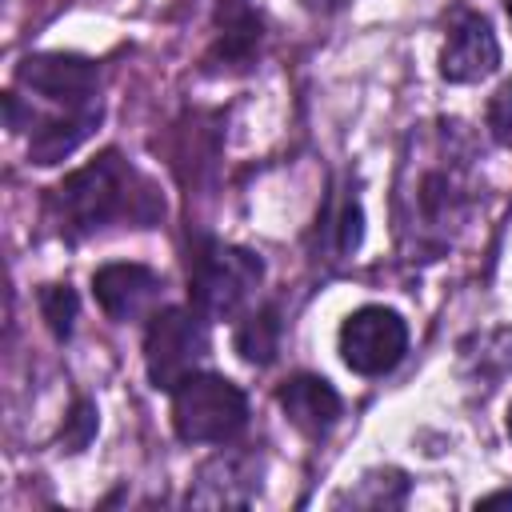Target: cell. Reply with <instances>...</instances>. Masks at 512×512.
Here are the masks:
<instances>
[{"mask_svg":"<svg viewBox=\"0 0 512 512\" xmlns=\"http://www.w3.org/2000/svg\"><path fill=\"white\" fill-rule=\"evenodd\" d=\"M416 148L404 152L396 180V224L400 240L412 252H440L452 244L456 228H464L476 184H472V152L464 124L440 120L432 132H412Z\"/></svg>","mask_w":512,"mask_h":512,"instance_id":"6da1fadb","label":"cell"},{"mask_svg":"<svg viewBox=\"0 0 512 512\" xmlns=\"http://www.w3.org/2000/svg\"><path fill=\"white\" fill-rule=\"evenodd\" d=\"M160 216H164V196L116 148H104L88 164L72 168L48 192V220L64 240H88L108 224L152 228Z\"/></svg>","mask_w":512,"mask_h":512,"instance_id":"7a4b0ae2","label":"cell"},{"mask_svg":"<svg viewBox=\"0 0 512 512\" xmlns=\"http://www.w3.org/2000/svg\"><path fill=\"white\" fill-rule=\"evenodd\" d=\"M264 280V260L252 248L224 244L208 232L188 240V300L208 320H236Z\"/></svg>","mask_w":512,"mask_h":512,"instance_id":"3957f363","label":"cell"},{"mask_svg":"<svg viewBox=\"0 0 512 512\" xmlns=\"http://www.w3.org/2000/svg\"><path fill=\"white\" fill-rule=\"evenodd\" d=\"M248 424V396L220 372H192L172 388V432L184 444H228Z\"/></svg>","mask_w":512,"mask_h":512,"instance_id":"277c9868","label":"cell"},{"mask_svg":"<svg viewBox=\"0 0 512 512\" xmlns=\"http://www.w3.org/2000/svg\"><path fill=\"white\" fill-rule=\"evenodd\" d=\"M208 316L184 304L156 308L144 328V372L156 392H172L208 360Z\"/></svg>","mask_w":512,"mask_h":512,"instance_id":"5b68a950","label":"cell"},{"mask_svg":"<svg viewBox=\"0 0 512 512\" xmlns=\"http://www.w3.org/2000/svg\"><path fill=\"white\" fill-rule=\"evenodd\" d=\"M16 88L32 92L36 100H44L52 112L36 116L40 120H56V116H80V112H100V68L88 56L76 52H32L16 64ZM32 124V128H36Z\"/></svg>","mask_w":512,"mask_h":512,"instance_id":"8992f818","label":"cell"},{"mask_svg":"<svg viewBox=\"0 0 512 512\" xmlns=\"http://www.w3.org/2000/svg\"><path fill=\"white\" fill-rule=\"evenodd\" d=\"M340 360L356 376H388L408 352V324L388 304H360L344 316L340 332Z\"/></svg>","mask_w":512,"mask_h":512,"instance_id":"52a82bcc","label":"cell"},{"mask_svg":"<svg viewBox=\"0 0 512 512\" xmlns=\"http://www.w3.org/2000/svg\"><path fill=\"white\" fill-rule=\"evenodd\" d=\"M500 68V40L480 12H456L440 48V76L448 84H476Z\"/></svg>","mask_w":512,"mask_h":512,"instance_id":"ba28073f","label":"cell"},{"mask_svg":"<svg viewBox=\"0 0 512 512\" xmlns=\"http://www.w3.org/2000/svg\"><path fill=\"white\" fill-rule=\"evenodd\" d=\"M160 288H164L160 272L148 264H136V260H112L92 272V296H96L100 312L116 324L152 316Z\"/></svg>","mask_w":512,"mask_h":512,"instance_id":"9c48e42d","label":"cell"},{"mask_svg":"<svg viewBox=\"0 0 512 512\" xmlns=\"http://www.w3.org/2000/svg\"><path fill=\"white\" fill-rule=\"evenodd\" d=\"M260 492V460L248 452H216L212 460L200 464L188 504L196 508H244Z\"/></svg>","mask_w":512,"mask_h":512,"instance_id":"30bf717a","label":"cell"},{"mask_svg":"<svg viewBox=\"0 0 512 512\" xmlns=\"http://www.w3.org/2000/svg\"><path fill=\"white\" fill-rule=\"evenodd\" d=\"M276 404L284 408L288 424H292L296 432L312 436V440L324 436V432L340 420V412H344L340 392H336L324 376H312V372L288 376V380L276 388Z\"/></svg>","mask_w":512,"mask_h":512,"instance_id":"8fae6325","label":"cell"},{"mask_svg":"<svg viewBox=\"0 0 512 512\" xmlns=\"http://www.w3.org/2000/svg\"><path fill=\"white\" fill-rule=\"evenodd\" d=\"M220 32H216V44L208 52V64L216 72H236V68H248L260 52V36H264V24L260 16L244 4V0H228L220 4Z\"/></svg>","mask_w":512,"mask_h":512,"instance_id":"7c38bea8","label":"cell"},{"mask_svg":"<svg viewBox=\"0 0 512 512\" xmlns=\"http://www.w3.org/2000/svg\"><path fill=\"white\" fill-rule=\"evenodd\" d=\"M232 344H236L240 360H248V364H256V368L272 364L276 352H280V312H276L272 304H260V308L244 312L240 324H236Z\"/></svg>","mask_w":512,"mask_h":512,"instance_id":"4fadbf2b","label":"cell"},{"mask_svg":"<svg viewBox=\"0 0 512 512\" xmlns=\"http://www.w3.org/2000/svg\"><path fill=\"white\" fill-rule=\"evenodd\" d=\"M320 224H324V236H332V252L336 256H352L364 240V208H360V196L356 192H340V196H328L324 212H320Z\"/></svg>","mask_w":512,"mask_h":512,"instance_id":"5bb4252c","label":"cell"},{"mask_svg":"<svg viewBox=\"0 0 512 512\" xmlns=\"http://www.w3.org/2000/svg\"><path fill=\"white\" fill-rule=\"evenodd\" d=\"M476 344H480L484 352H472L468 344H460V364L476 360L472 380H480L484 388H492L500 376H508V372H512V328H504L500 348H492V344H496V328H492V332H480V336H476Z\"/></svg>","mask_w":512,"mask_h":512,"instance_id":"9a60e30c","label":"cell"},{"mask_svg":"<svg viewBox=\"0 0 512 512\" xmlns=\"http://www.w3.org/2000/svg\"><path fill=\"white\" fill-rule=\"evenodd\" d=\"M404 496H408V476L400 468H380V472H368L356 484V492H348L344 500H352L360 508H396V504H404Z\"/></svg>","mask_w":512,"mask_h":512,"instance_id":"2e32d148","label":"cell"},{"mask_svg":"<svg viewBox=\"0 0 512 512\" xmlns=\"http://www.w3.org/2000/svg\"><path fill=\"white\" fill-rule=\"evenodd\" d=\"M36 300H40V316H44L48 332H52L56 340H68L72 328H76V312H80L76 292H72L68 284H44Z\"/></svg>","mask_w":512,"mask_h":512,"instance_id":"e0dca14e","label":"cell"},{"mask_svg":"<svg viewBox=\"0 0 512 512\" xmlns=\"http://www.w3.org/2000/svg\"><path fill=\"white\" fill-rule=\"evenodd\" d=\"M96 436V404L92 400H76L64 428H60V440L68 444V452H80L88 440Z\"/></svg>","mask_w":512,"mask_h":512,"instance_id":"ac0fdd59","label":"cell"},{"mask_svg":"<svg viewBox=\"0 0 512 512\" xmlns=\"http://www.w3.org/2000/svg\"><path fill=\"white\" fill-rule=\"evenodd\" d=\"M488 128L496 140H508V132H512V80H504L496 88V96L488 100Z\"/></svg>","mask_w":512,"mask_h":512,"instance_id":"d6986e66","label":"cell"},{"mask_svg":"<svg viewBox=\"0 0 512 512\" xmlns=\"http://www.w3.org/2000/svg\"><path fill=\"white\" fill-rule=\"evenodd\" d=\"M496 504H512V492H492V496L476 500V508H496Z\"/></svg>","mask_w":512,"mask_h":512,"instance_id":"ffe728a7","label":"cell"},{"mask_svg":"<svg viewBox=\"0 0 512 512\" xmlns=\"http://www.w3.org/2000/svg\"><path fill=\"white\" fill-rule=\"evenodd\" d=\"M504 428H508V436H512V404H508V416H504Z\"/></svg>","mask_w":512,"mask_h":512,"instance_id":"44dd1931","label":"cell"},{"mask_svg":"<svg viewBox=\"0 0 512 512\" xmlns=\"http://www.w3.org/2000/svg\"><path fill=\"white\" fill-rule=\"evenodd\" d=\"M504 8H508V16H512V0H504Z\"/></svg>","mask_w":512,"mask_h":512,"instance_id":"7402d4cb","label":"cell"}]
</instances>
